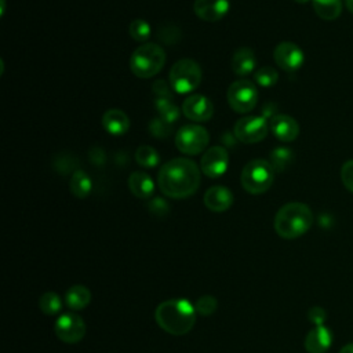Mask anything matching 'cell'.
I'll return each mask as SVG.
<instances>
[{"label":"cell","instance_id":"obj_1","mask_svg":"<svg viewBox=\"0 0 353 353\" xmlns=\"http://www.w3.org/2000/svg\"><path fill=\"white\" fill-rule=\"evenodd\" d=\"M200 171L193 160L183 157L172 159L159 171V188L171 199L189 197L200 186Z\"/></svg>","mask_w":353,"mask_h":353},{"label":"cell","instance_id":"obj_2","mask_svg":"<svg viewBox=\"0 0 353 353\" xmlns=\"http://www.w3.org/2000/svg\"><path fill=\"white\" fill-rule=\"evenodd\" d=\"M154 319L165 332L185 335L196 323V309L186 299H167L156 307Z\"/></svg>","mask_w":353,"mask_h":353},{"label":"cell","instance_id":"obj_3","mask_svg":"<svg viewBox=\"0 0 353 353\" xmlns=\"http://www.w3.org/2000/svg\"><path fill=\"white\" fill-rule=\"evenodd\" d=\"M313 223L312 210L298 201L284 204L274 216V230L276 233L287 240L298 239L305 234Z\"/></svg>","mask_w":353,"mask_h":353},{"label":"cell","instance_id":"obj_4","mask_svg":"<svg viewBox=\"0 0 353 353\" xmlns=\"http://www.w3.org/2000/svg\"><path fill=\"white\" fill-rule=\"evenodd\" d=\"M165 63V51L156 43L139 46L130 58V69L139 79H150L157 74Z\"/></svg>","mask_w":353,"mask_h":353},{"label":"cell","instance_id":"obj_5","mask_svg":"<svg viewBox=\"0 0 353 353\" xmlns=\"http://www.w3.org/2000/svg\"><path fill=\"white\" fill-rule=\"evenodd\" d=\"M274 170L272 164L263 159L248 161L240 175L241 186L250 194L265 193L273 183Z\"/></svg>","mask_w":353,"mask_h":353},{"label":"cell","instance_id":"obj_6","mask_svg":"<svg viewBox=\"0 0 353 353\" xmlns=\"http://www.w3.org/2000/svg\"><path fill=\"white\" fill-rule=\"evenodd\" d=\"M201 81L200 65L189 58L176 61L170 70V85L178 94L194 91Z\"/></svg>","mask_w":353,"mask_h":353},{"label":"cell","instance_id":"obj_7","mask_svg":"<svg viewBox=\"0 0 353 353\" xmlns=\"http://www.w3.org/2000/svg\"><path fill=\"white\" fill-rule=\"evenodd\" d=\"M210 141L208 131L197 124H188L181 127L175 135V145L179 152L194 156L201 153Z\"/></svg>","mask_w":353,"mask_h":353},{"label":"cell","instance_id":"obj_8","mask_svg":"<svg viewBox=\"0 0 353 353\" xmlns=\"http://www.w3.org/2000/svg\"><path fill=\"white\" fill-rule=\"evenodd\" d=\"M228 103L237 113L251 112L258 102V90L250 80H237L228 88Z\"/></svg>","mask_w":353,"mask_h":353},{"label":"cell","instance_id":"obj_9","mask_svg":"<svg viewBox=\"0 0 353 353\" xmlns=\"http://www.w3.org/2000/svg\"><path fill=\"white\" fill-rule=\"evenodd\" d=\"M268 130L263 116H244L236 121L233 134L243 143H256L268 135Z\"/></svg>","mask_w":353,"mask_h":353},{"label":"cell","instance_id":"obj_10","mask_svg":"<svg viewBox=\"0 0 353 353\" xmlns=\"http://www.w3.org/2000/svg\"><path fill=\"white\" fill-rule=\"evenodd\" d=\"M85 328L84 320L73 312L61 314L54 324L55 335L65 343L80 342L85 335Z\"/></svg>","mask_w":353,"mask_h":353},{"label":"cell","instance_id":"obj_11","mask_svg":"<svg viewBox=\"0 0 353 353\" xmlns=\"http://www.w3.org/2000/svg\"><path fill=\"white\" fill-rule=\"evenodd\" d=\"M273 59L280 69L285 72H295L303 65L305 54L299 46L291 41H283L276 46Z\"/></svg>","mask_w":353,"mask_h":353},{"label":"cell","instance_id":"obj_12","mask_svg":"<svg viewBox=\"0 0 353 353\" xmlns=\"http://www.w3.org/2000/svg\"><path fill=\"white\" fill-rule=\"evenodd\" d=\"M229 167V153L222 146L207 149L200 160V170L210 178L222 176Z\"/></svg>","mask_w":353,"mask_h":353},{"label":"cell","instance_id":"obj_13","mask_svg":"<svg viewBox=\"0 0 353 353\" xmlns=\"http://www.w3.org/2000/svg\"><path fill=\"white\" fill-rule=\"evenodd\" d=\"M182 112L193 121H207L214 114V106L207 97L201 94H192L183 101Z\"/></svg>","mask_w":353,"mask_h":353},{"label":"cell","instance_id":"obj_14","mask_svg":"<svg viewBox=\"0 0 353 353\" xmlns=\"http://www.w3.org/2000/svg\"><path fill=\"white\" fill-rule=\"evenodd\" d=\"M193 10L200 19L215 22L229 11V0H194Z\"/></svg>","mask_w":353,"mask_h":353},{"label":"cell","instance_id":"obj_15","mask_svg":"<svg viewBox=\"0 0 353 353\" xmlns=\"http://www.w3.org/2000/svg\"><path fill=\"white\" fill-rule=\"evenodd\" d=\"M269 127L273 135L283 142H291L299 134V125L296 120L288 114H274L270 119Z\"/></svg>","mask_w":353,"mask_h":353},{"label":"cell","instance_id":"obj_16","mask_svg":"<svg viewBox=\"0 0 353 353\" xmlns=\"http://www.w3.org/2000/svg\"><path fill=\"white\" fill-rule=\"evenodd\" d=\"M303 345L307 353H325L332 345V332L325 325L314 327L306 334Z\"/></svg>","mask_w":353,"mask_h":353},{"label":"cell","instance_id":"obj_17","mask_svg":"<svg viewBox=\"0 0 353 353\" xmlns=\"http://www.w3.org/2000/svg\"><path fill=\"white\" fill-rule=\"evenodd\" d=\"M204 204L210 211L223 212L233 204V194L228 188L216 185L204 193Z\"/></svg>","mask_w":353,"mask_h":353},{"label":"cell","instance_id":"obj_18","mask_svg":"<svg viewBox=\"0 0 353 353\" xmlns=\"http://www.w3.org/2000/svg\"><path fill=\"white\" fill-rule=\"evenodd\" d=\"M102 125L110 135L119 137L128 131L130 119L120 109H109L102 116Z\"/></svg>","mask_w":353,"mask_h":353},{"label":"cell","instance_id":"obj_19","mask_svg":"<svg viewBox=\"0 0 353 353\" xmlns=\"http://www.w3.org/2000/svg\"><path fill=\"white\" fill-rule=\"evenodd\" d=\"M232 70L237 76H247L252 73L256 65V58L255 54L251 48L248 47H241L234 51L232 57Z\"/></svg>","mask_w":353,"mask_h":353},{"label":"cell","instance_id":"obj_20","mask_svg":"<svg viewBox=\"0 0 353 353\" xmlns=\"http://www.w3.org/2000/svg\"><path fill=\"white\" fill-rule=\"evenodd\" d=\"M128 188L138 199H149L154 192L153 179L143 171H135L128 176Z\"/></svg>","mask_w":353,"mask_h":353},{"label":"cell","instance_id":"obj_21","mask_svg":"<svg viewBox=\"0 0 353 353\" xmlns=\"http://www.w3.org/2000/svg\"><path fill=\"white\" fill-rule=\"evenodd\" d=\"M91 301V292L87 287L77 284L72 285L65 294V302L69 309L72 310H81L84 309Z\"/></svg>","mask_w":353,"mask_h":353},{"label":"cell","instance_id":"obj_22","mask_svg":"<svg viewBox=\"0 0 353 353\" xmlns=\"http://www.w3.org/2000/svg\"><path fill=\"white\" fill-rule=\"evenodd\" d=\"M314 12L325 21L336 19L342 12V0H312Z\"/></svg>","mask_w":353,"mask_h":353},{"label":"cell","instance_id":"obj_23","mask_svg":"<svg viewBox=\"0 0 353 353\" xmlns=\"http://www.w3.org/2000/svg\"><path fill=\"white\" fill-rule=\"evenodd\" d=\"M69 188H70V192L73 193V196H76L79 199H84L91 193L92 182H91V178L83 170H77L73 172V175L70 178Z\"/></svg>","mask_w":353,"mask_h":353},{"label":"cell","instance_id":"obj_24","mask_svg":"<svg viewBox=\"0 0 353 353\" xmlns=\"http://www.w3.org/2000/svg\"><path fill=\"white\" fill-rule=\"evenodd\" d=\"M154 108L159 112L160 117L170 124H172L174 121H176L179 119V109L176 108V105H174V102L171 99L156 98Z\"/></svg>","mask_w":353,"mask_h":353},{"label":"cell","instance_id":"obj_25","mask_svg":"<svg viewBox=\"0 0 353 353\" xmlns=\"http://www.w3.org/2000/svg\"><path fill=\"white\" fill-rule=\"evenodd\" d=\"M294 153L290 148H274L270 152V164L274 171H284L292 161Z\"/></svg>","mask_w":353,"mask_h":353},{"label":"cell","instance_id":"obj_26","mask_svg":"<svg viewBox=\"0 0 353 353\" xmlns=\"http://www.w3.org/2000/svg\"><path fill=\"white\" fill-rule=\"evenodd\" d=\"M135 160L139 165L145 168H153L159 164L160 156L152 146L142 145L135 150Z\"/></svg>","mask_w":353,"mask_h":353},{"label":"cell","instance_id":"obj_27","mask_svg":"<svg viewBox=\"0 0 353 353\" xmlns=\"http://www.w3.org/2000/svg\"><path fill=\"white\" fill-rule=\"evenodd\" d=\"M39 306H40L43 313H46L48 316H54V314L61 312V309H62V299L59 298V295L57 292L48 291V292H46V294H43L40 296Z\"/></svg>","mask_w":353,"mask_h":353},{"label":"cell","instance_id":"obj_28","mask_svg":"<svg viewBox=\"0 0 353 353\" xmlns=\"http://www.w3.org/2000/svg\"><path fill=\"white\" fill-rule=\"evenodd\" d=\"M254 79H255L256 84H259L262 87H272L277 83L279 73L272 66H263L254 73Z\"/></svg>","mask_w":353,"mask_h":353},{"label":"cell","instance_id":"obj_29","mask_svg":"<svg viewBox=\"0 0 353 353\" xmlns=\"http://www.w3.org/2000/svg\"><path fill=\"white\" fill-rule=\"evenodd\" d=\"M150 34H152V30L146 21L138 18L130 23V36L135 41H146L150 37Z\"/></svg>","mask_w":353,"mask_h":353},{"label":"cell","instance_id":"obj_30","mask_svg":"<svg viewBox=\"0 0 353 353\" xmlns=\"http://www.w3.org/2000/svg\"><path fill=\"white\" fill-rule=\"evenodd\" d=\"M216 306H218V302L212 295H203L197 299L194 309H196V313L201 316H210L216 310Z\"/></svg>","mask_w":353,"mask_h":353},{"label":"cell","instance_id":"obj_31","mask_svg":"<svg viewBox=\"0 0 353 353\" xmlns=\"http://www.w3.org/2000/svg\"><path fill=\"white\" fill-rule=\"evenodd\" d=\"M171 124L167 123L165 120H163L161 117H157V119H153L149 124V131L152 135L157 137L159 139L161 138H165L171 134Z\"/></svg>","mask_w":353,"mask_h":353},{"label":"cell","instance_id":"obj_32","mask_svg":"<svg viewBox=\"0 0 353 353\" xmlns=\"http://www.w3.org/2000/svg\"><path fill=\"white\" fill-rule=\"evenodd\" d=\"M157 36L161 41H164L167 44H174L181 39V32L175 26H164V28L159 29Z\"/></svg>","mask_w":353,"mask_h":353},{"label":"cell","instance_id":"obj_33","mask_svg":"<svg viewBox=\"0 0 353 353\" xmlns=\"http://www.w3.org/2000/svg\"><path fill=\"white\" fill-rule=\"evenodd\" d=\"M341 179L345 188L353 193V159L343 163L341 168Z\"/></svg>","mask_w":353,"mask_h":353},{"label":"cell","instance_id":"obj_34","mask_svg":"<svg viewBox=\"0 0 353 353\" xmlns=\"http://www.w3.org/2000/svg\"><path fill=\"white\" fill-rule=\"evenodd\" d=\"M148 208L156 216H164L168 214V210H170L168 203L161 197H154L153 200H150L148 204Z\"/></svg>","mask_w":353,"mask_h":353},{"label":"cell","instance_id":"obj_35","mask_svg":"<svg viewBox=\"0 0 353 353\" xmlns=\"http://www.w3.org/2000/svg\"><path fill=\"white\" fill-rule=\"evenodd\" d=\"M307 319L314 325H324V321L327 320V312L321 306H313L307 310Z\"/></svg>","mask_w":353,"mask_h":353},{"label":"cell","instance_id":"obj_36","mask_svg":"<svg viewBox=\"0 0 353 353\" xmlns=\"http://www.w3.org/2000/svg\"><path fill=\"white\" fill-rule=\"evenodd\" d=\"M153 94H156V98H172V87H170L164 80H157L152 85Z\"/></svg>","mask_w":353,"mask_h":353},{"label":"cell","instance_id":"obj_37","mask_svg":"<svg viewBox=\"0 0 353 353\" xmlns=\"http://www.w3.org/2000/svg\"><path fill=\"white\" fill-rule=\"evenodd\" d=\"M339 353H353V342H352V343H347V345H345V346H342L341 350H339Z\"/></svg>","mask_w":353,"mask_h":353},{"label":"cell","instance_id":"obj_38","mask_svg":"<svg viewBox=\"0 0 353 353\" xmlns=\"http://www.w3.org/2000/svg\"><path fill=\"white\" fill-rule=\"evenodd\" d=\"M345 6L353 14V0H345Z\"/></svg>","mask_w":353,"mask_h":353},{"label":"cell","instance_id":"obj_39","mask_svg":"<svg viewBox=\"0 0 353 353\" xmlns=\"http://www.w3.org/2000/svg\"><path fill=\"white\" fill-rule=\"evenodd\" d=\"M296 3H299V4H305V3H307L309 0H295Z\"/></svg>","mask_w":353,"mask_h":353}]
</instances>
